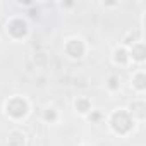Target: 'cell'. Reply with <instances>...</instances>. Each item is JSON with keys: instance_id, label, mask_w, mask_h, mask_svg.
Instances as JSON below:
<instances>
[{"instance_id": "6da1fadb", "label": "cell", "mask_w": 146, "mask_h": 146, "mask_svg": "<svg viewBox=\"0 0 146 146\" xmlns=\"http://www.w3.org/2000/svg\"><path fill=\"white\" fill-rule=\"evenodd\" d=\"M5 110L7 115H11L12 119H23L28 113V102L24 98H12L7 102Z\"/></svg>"}, {"instance_id": "7a4b0ae2", "label": "cell", "mask_w": 146, "mask_h": 146, "mask_svg": "<svg viewBox=\"0 0 146 146\" xmlns=\"http://www.w3.org/2000/svg\"><path fill=\"white\" fill-rule=\"evenodd\" d=\"M129 58H131V57H129L127 50H125V48H122V46H120V48H117V50L113 52V60H115V64H120V65H122V64H125Z\"/></svg>"}, {"instance_id": "3957f363", "label": "cell", "mask_w": 146, "mask_h": 146, "mask_svg": "<svg viewBox=\"0 0 146 146\" xmlns=\"http://www.w3.org/2000/svg\"><path fill=\"white\" fill-rule=\"evenodd\" d=\"M76 110L79 112V113H88L90 110H91V103L88 102V98H79V100H76Z\"/></svg>"}, {"instance_id": "277c9868", "label": "cell", "mask_w": 146, "mask_h": 146, "mask_svg": "<svg viewBox=\"0 0 146 146\" xmlns=\"http://www.w3.org/2000/svg\"><path fill=\"white\" fill-rule=\"evenodd\" d=\"M50 117H52L53 120L57 119V112H55V108H46V110H45V119L50 120Z\"/></svg>"}, {"instance_id": "5b68a950", "label": "cell", "mask_w": 146, "mask_h": 146, "mask_svg": "<svg viewBox=\"0 0 146 146\" xmlns=\"http://www.w3.org/2000/svg\"><path fill=\"white\" fill-rule=\"evenodd\" d=\"M143 78H144V76H143V72H139V74H137V83L134 84V86H136L139 91H143V90H144V84L141 83V81H143Z\"/></svg>"}, {"instance_id": "8992f818", "label": "cell", "mask_w": 146, "mask_h": 146, "mask_svg": "<svg viewBox=\"0 0 146 146\" xmlns=\"http://www.w3.org/2000/svg\"><path fill=\"white\" fill-rule=\"evenodd\" d=\"M108 86H110V88H113V90H115V88H119V84H117V79H115V78H112Z\"/></svg>"}]
</instances>
